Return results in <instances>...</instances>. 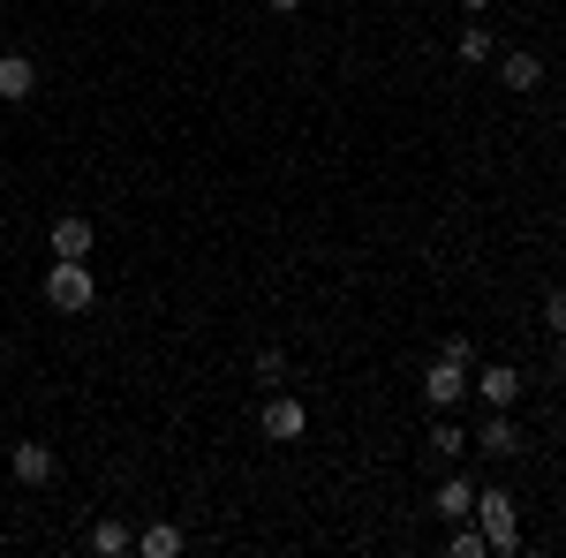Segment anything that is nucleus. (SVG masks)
I'll list each match as a JSON object with an SVG mask.
<instances>
[{
  "instance_id": "4be33fe9",
  "label": "nucleus",
  "mask_w": 566,
  "mask_h": 558,
  "mask_svg": "<svg viewBox=\"0 0 566 558\" xmlns=\"http://www.w3.org/2000/svg\"><path fill=\"white\" fill-rule=\"evenodd\" d=\"M559 378H566V355H559Z\"/></svg>"
},
{
  "instance_id": "f8f14e48",
  "label": "nucleus",
  "mask_w": 566,
  "mask_h": 558,
  "mask_svg": "<svg viewBox=\"0 0 566 558\" xmlns=\"http://www.w3.org/2000/svg\"><path fill=\"white\" fill-rule=\"evenodd\" d=\"M91 551H98V558H122V551H136L129 520H98V528H91Z\"/></svg>"
},
{
  "instance_id": "f03ea898",
  "label": "nucleus",
  "mask_w": 566,
  "mask_h": 558,
  "mask_svg": "<svg viewBox=\"0 0 566 558\" xmlns=\"http://www.w3.org/2000/svg\"><path fill=\"white\" fill-rule=\"evenodd\" d=\"M476 528L491 551H522V520H514V491H476Z\"/></svg>"
},
{
  "instance_id": "39448f33",
  "label": "nucleus",
  "mask_w": 566,
  "mask_h": 558,
  "mask_svg": "<svg viewBox=\"0 0 566 558\" xmlns=\"http://www.w3.org/2000/svg\"><path fill=\"white\" fill-rule=\"evenodd\" d=\"M53 468H61V453L39 445V438H15V445H8V475H15V483L39 491V483H53Z\"/></svg>"
},
{
  "instance_id": "20e7f679",
  "label": "nucleus",
  "mask_w": 566,
  "mask_h": 558,
  "mask_svg": "<svg viewBox=\"0 0 566 558\" xmlns=\"http://www.w3.org/2000/svg\"><path fill=\"white\" fill-rule=\"evenodd\" d=\"M469 392H476L483 408H514L522 400V370L514 362H483V370H469Z\"/></svg>"
},
{
  "instance_id": "4468645a",
  "label": "nucleus",
  "mask_w": 566,
  "mask_h": 558,
  "mask_svg": "<svg viewBox=\"0 0 566 558\" xmlns=\"http://www.w3.org/2000/svg\"><path fill=\"white\" fill-rule=\"evenodd\" d=\"M423 445H431L438 461H461V453H469V438H461V423H431V438H423Z\"/></svg>"
},
{
  "instance_id": "423d86ee",
  "label": "nucleus",
  "mask_w": 566,
  "mask_h": 558,
  "mask_svg": "<svg viewBox=\"0 0 566 558\" xmlns=\"http://www.w3.org/2000/svg\"><path fill=\"white\" fill-rule=\"evenodd\" d=\"M423 400H431V408H461V400H469V362L438 355L431 370H423Z\"/></svg>"
},
{
  "instance_id": "f257e3e1",
  "label": "nucleus",
  "mask_w": 566,
  "mask_h": 558,
  "mask_svg": "<svg viewBox=\"0 0 566 558\" xmlns=\"http://www.w3.org/2000/svg\"><path fill=\"white\" fill-rule=\"evenodd\" d=\"M45 302H53L61 317H84L91 302H98V280H91V257H53V264H45Z\"/></svg>"
},
{
  "instance_id": "7ed1b4c3",
  "label": "nucleus",
  "mask_w": 566,
  "mask_h": 558,
  "mask_svg": "<svg viewBox=\"0 0 566 558\" xmlns=\"http://www.w3.org/2000/svg\"><path fill=\"white\" fill-rule=\"evenodd\" d=\"M258 430L272 438V445H295V438L310 430V408L295 400V392H272V400H264V415H258Z\"/></svg>"
},
{
  "instance_id": "9b49d317",
  "label": "nucleus",
  "mask_w": 566,
  "mask_h": 558,
  "mask_svg": "<svg viewBox=\"0 0 566 558\" xmlns=\"http://www.w3.org/2000/svg\"><path fill=\"white\" fill-rule=\"evenodd\" d=\"M39 91V69H31V53H0V98L8 106H23Z\"/></svg>"
},
{
  "instance_id": "6ab92c4d",
  "label": "nucleus",
  "mask_w": 566,
  "mask_h": 558,
  "mask_svg": "<svg viewBox=\"0 0 566 558\" xmlns=\"http://www.w3.org/2000/svg\"><path fill=\"white\" fill-rule=\"evenodd\" d=\"M264 8H272V15H303V0H264Z\"/></svg>"
},
{
  "instance_id": "ddd939ff",
  "label": "nucleus",
  "mask_w": 566,
  "mask_h": 558,
  "mask_svg": "<svg viewBox=\"0 0 566 558\" xmlns=\"http://www.w3.org/2000/svg\"><path fill=\"white\" fill-rule=\"evenodd\" d=\"M136 551H144V558H175L181 551V528H175V520H151V528L136 536Z\"/></svg>"
},
{
  "instance_id": "9d476101",
  "label": "nucleus",
  "mask_w": 566,
  "mask_h": 558,
  "mask_svg": "<svg viewBox=\"0 0 566 558\" xmlns=\"http://www.w3.org/2000/svg\"><path fill=\"white\" fill-rule=\"evenodd\" d=\"M499 84H506V91H522V98H528V91L544 84V53H528V45H514V53L499 61Z\"/></svg>"
},
{
  "instance_id": "1a4fd4ad",
  "label": "nucleus",
  "mask_w": 566,
  "mask_h": 558,
  "mask_svg": "<svg viewBox=\"0 0 566 558\" xmlns=\"http://www.w3.org/2000/svg\"><path fill=\"white\" fill-rule=\"evenodd\" d=\"M431 514L438 520H469L476 514V483H469V475H446V483L431 491Z\"/></svg>"
},
{
  "instance_id": "b1692460",
  "label": "nucleus",
  "mask_w": 566,
  "mask_h": 558,
  "mask_svg": "<svg viewBox=\"0 0 566 558\" xmlns=\"http://www.w3.org/2000/svg\"><path fill=\"white\" fill-rule=\"evenodd\" d=\"M0 8H8V0H0Z\"/></svg>"
},
{
  "instance_id": "a211bd4d",
  "label": "nucleus",
  "mask_w": 566,
  "mask_h": 558,
  "mask_svg": "<svg viewBox=\"0 0 566 558\" xmlns=\"http://www.w3.org/2000/svg\"><path fill=\"white\" fill-rule=\"evenodd\" d=\"M544 325H552V333H566V287H552V295H544Z\"/></svg>"
},
{
  "instance_id": "f3484780",
  "label": "nucleus",
  "mask_w": 566,
  "mask_h": 558,
  "mask_svg": "<svg viewBox=\"0 0 566 558\" xmlns=\"http://www.w3.org/2000/svg\"><path fill=\"white\" fill-rule=\"evenodd\" d=\"M491 544H483V528H453V558H483Z\"/></svg>"
},
{
  "instance_id": "0eeeda50",
  "label": "nucleus",
  "mask_w": 566,
  "mask_h": 558,
  "mask_svg": "<svg viewBox=\"0 0 566 558\" xmlns=\"http://www.w3.org/2000/svg\"><path fill=\"white\" fill-rule=\"evenodd\" d=\"M469 445H483V461H514V453H522V430H514L506 408H491V423H483Z\"/></svg>"
},
{
  "instance_id": "6e6552de",
  "label": "nucleus",
  "mask_w": 566,
  "mask_h": 558,
  "mask_svg": "<svg viewBox=\"0 0 566 558\" xmlns=\"http://www.w3.org/2000/svg\"><path fill=\"white\" fill-rule=\"evenodd\" d=\"M45 242H53V257H91V242H98V227H91L84 212H61V219H53V234H45Z\"/></svg>"
},
{
  "instance_id": "dca6fc26",
  "label": "nucleus",
  "mask_w": 566,
  "mask_h": 558,
  "mask_svg": "<svg viewBox=\"0 0 566 558\" xmlns=\"http://www.w3.org/2000/svg\"><path fill=\"white\" fill-rule=\"evenodd\" d=\"M250 370H258V386H280V378H287V355H280V347H258Z\"/></svg>"
},
{
  "instance_id": "5701e85b",
  "label": "nucleus",
  "mask_w": 566,
  "mask_h": 558,
  "mask_svg": "<svg viewBox=\"0 0 566 558\" xmlns=\"http://www.w3.org/2000/svg\"><path fill=\"white\" fill-rule=\"evenodd\" d=\"M0 453H8V438H0Z\"/></svg>"
},
{
  "instance_id": "412c9836",
  "label": "nucleus",
  "mask_w": 566,
  "mask_h": 558,
  "mask_svg": "<svg viewBox=\"0 0 566 558\" xmlns=\"http://www.w3.org/2000/svg\"><path fill=\"white\" fill-rule=\"evenodd\" d=\"M559 197H566V173H559Z\"/></svg>"
},
{
  "instance_id": "2eb2a0df",
  "label": "nucleus",
  "mask_w": 566,
  "mask_h": 558,
  "mask_svg": "<svg viewBox=\"0 0 566 558\" xmlns=\"http://www.w3.org/2000/svg\"><path fill=\"white\" fill-rule=\"evenodd\" d=\"M453 53H461V61H491V23H461Z\"/></svg>"
},
{
  "instance_id": "aec40b11",
  "label": "nucleus",
  "mask_w": 566,
  "mask_h": 558,
  "mask_svg": "<svg viewBox=\"0 0 566 558\" xmlns=\"http://www.w3.org/2000/svg\"><path fill=\"white\" fill-rule=\"evenodd\" d=\"M461 8H469V15H491V0H461Z\"/></svg>"
}]
</instances>
